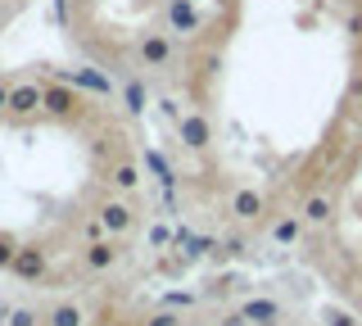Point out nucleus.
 I'll list each match as a JSON object with an SVG mask.
<instances>
[{
    "label": "nucleus",
    "instance_id": "1",
    "mask_svg": "<svg viewBox=\"0 0 362 326\" xmlns=\"http://www.w3.org/2000/svg\"><path fill=\"white\" fill-rule=\"evenodd\" d=\"M45 118L54 122H82L86 118V95L68 82H45Z\"/></svg>",
    "mask_w": 362,
    "mask_h": 326
},
{
    "label": "nucleus",
    "instance_id": "2",
    "mask_svg": "<svg viewBox=\"0 0 362 326\" xmlns=\"http://www.w3.org/2000/svg\"><path fill=\"white\" fill-rule=\"evenodd\" d=\"M45 114V82H14V95H9V122H32Z\"/></svg>",
    "mask_w": 362,
    "mask_h": 326
},
{
    "label": "nucleus",
    "instance_id": "3",
    "mask_svg": "<svg viewBox=\"0 0 362 326\" xmlns=\"http://www.w3.org/2000/svg\"><path fill=\"white\" fill-rule=\"evenodd\" d=\"M173 127H177V141L186 145L190 154H204V150L213 145V122L204 118L199 109H186V114H177V122H173Z\"/></svg>",
    "mask_w": 362,
    "mask_h": 326
},
{
    "label": "nucleus",
    "instance_id": "4",
    "mask_svg": "<svg viewBox=\"0 0 362 326\" xmlns=\"http://www.w3.org/2000/svg\"><path fill=\"white\" fill-rule=\"evenodd\" d=\"M136 59H141V69H173V59H177L173 37L168 32H141L136 37Z\"/></svg>",
    "mask_w": 362,
    "mask_h": 326
},
{
    "label": "nucleus",
    "instance_id": "5",
    "mask_svg": "<svg viewBox=\"0 0 362 326\" xmlns=\"http://www.w3.org/2000/svg\"><path fill=\"white\" fill-rule=\"evenodd\" d=\"M54 82H68V86H77V91L105 95V100H113V95H118L113 77H105L100 69H54Z\"/></svg>",
    "mask_w": 362,
    "mask_h": 326
},
{
    "label": "nucleus",
    "instance_id": "6",
    "mask_svg": "<svg viewBox=\"0 0 362 326\" xmlns=\"http://www.w3.org/2000/svg\"><path fill=\"white\" fill-rule=\"evenodd\" d=\"M45 267H50V254H45V245H37V240H28V245H18V258H14V272L23 286H37V281L45 276Z\"/></svg>",
    "mask_w": 362,
    "mask_h": 326
},
{
    "label": "nucleus",
    "instance_id": "7",
    "mask_svg": "<svg viewBox=\"0 0 362 326\" xmlns=\"http://www.w3.org/2000/svg\"><path fill=\"white\" fill-rule=\"evenodd\" d=\"M95 218H100V227H105L109 240H118V235H127L136 227V209L127 204V199H113V195L95 209Z\"/></svg>",
    "mask_w": 362,
    "mask_h": 326
},
{
    "label": "nucleus",
    "instance_id": "8",
    "mask_svg": "<svg viewBox=\"0 0 362 326\" xmlns=\"http://www.w3.org/2000/svg\"><path fill=\"white\" fill-rule=\"evenodd\" d=\"M122 254H127V250L105 235V240H95V245H86V250H82V263H86V272H109V267L122 263Z\"/></svg>",
    "mask_w": 362,
    "mask_h": 326
},
{
    "label": "nucleus",
    "instance_id": "9",
    "mask_svg": "<svg viewBox=\"0 0 362 326\" xmlns=\"http://www.w3.org/2000/svg\"><path fill=\"white\" fill-rule=\"evenodd\" d=\"M267 213V199H263V190H254V186H240L231 195V218L235 222H258Z\"/></svg>",
    "mask_w": 362,
    "mask_h": 326
},
{
    "label": "nucleus",
    "instance_id": "10",
    "mask_svg": "<svg viewBox=\"0 0 362 326\" xmlns=\"http://www.w3.org/2000/svg\"><path fill=\"white\" fill-rule=\"evenodd\" d=\"M163 18H168L163 32H195L204 23L199 9H195V0H168V5H163Z\"/></svg>",
    "mask_w": 362,
    "mask_h": 326
},
{
    "label": "nucleus",
    "instance_id": "11",
    "mask_svg": "<svg viewBox=\"0 0 362 326\" xmlns=\"http://www.w3.org/2000/svg\"><path fill=\"white\" fill-rule=\"evenodd\" d=\"M118 95H122V109H127L132 118H145V105H150V86H145V77H141V73L122 77Z\"/></svg>",
    "mask_w": 362,
    "mask_h": 326
},
{
    "label": "nucleus",
    "instance_id": "12",
    "mask_svg": "<svg viewBox=\"0 0 362 326\" xmlns=\"http://www.w3.org/2000/svg\"><path fill=\"white\" fill-rule=\"evenodd\" d=\"M240 313L249 318V326H281V303L267 299V295H254L240 303Z\"/></svg>",
    "mask_w": 362,
    "mask_h": 326
},
{
    "label": "nucleus",
    "instance_id": "13",
    "mask_svg": "<svg viewBox=\"0 0 362 326\" xmlns=\"http://www.w3.org/2000/svg\"><path fill=\"white\" fill-rule=\"evenodd\" d=\"M299 218L308 222V227H326V222L335 218V199L326 195V190H313V195L299 204Z\"/></svg>",
    "mask_w": 362,
    "mask_h": 326
},
{
    "label": "nucleus",
    "instance_id": "14",
    "mask_svg": "<svg viewBox=\"0 0 362 326\" xmlns=\"http://www.w3.org/2000/svg\"><path fill=\"white\" fill-rule=\"evenodd\" d=\"M303 231H308V222H303L299 213H286V218H276V222H272V240H276V245H286V250L303 240Z\"/></svg>",
    "mask_w": 362,
    "mask_h": 326
},
{
    "label": "nucleus",
    "instance_id": "15",
    "mask_svg": "<svg viewBox=\"0 0 362 326\" xmlns=\"http://www.w3.org/2000/svg\"><path fill=\"white\" fill-rule=\"evenodd\" d=\"M109 186L118 190V195H132V190L141 186V168H136L132 159H118V163L109 168Z\"/></svg>",
    "mask_w": 362,
    "mask_h": 326
},
{
    "label": "nucleus",
    "instance_id": "16",
    "mask_svg": "<svg viewBox=\"0 0 362 326\" xmlns=\"http://www.w3.org/2000/svg\"><path fill=\"white\" fill-rule=\"evenodd\" d=\"M45 326H86V313L77 308L73 299H59L50 313H45Z\"/></svg>",
    "mask_w": 362,
    "mask_h": 326
},
{
    "label": "nucleus",
    "instance_id": "17",
    "mask_svg": "<svg viewBox=\"0 0 362 326\" xmlns=\"http://www.w3.org/2000/svg\"><path fill=\"white\" fill-rule=\"evenodd\" d=\"M145 245H150V250H168V245H177V227H168V222H154V227L145 231Z\"/></svg>",
    "mask_w": 362,
    "mask_h": 326
},
{
    "label": "nucleus",
    "instance_id": "18",
    "mask_svg": "<svg viewBox=\"0 0 362 326\" xmlns=\"http://www.w3.org/2000/svg\"><path fill=\"white\" fill-rule=\"evenodd\" d=\"M245 254H249V235L245 231H231L222 240V258H245Z\"/></svg>",
    "mask_w": 362,
    "mask_h": 326
},
{
    "label": "nucleus",
    "instance_id": "19",
    "mask_svg": "<svg viewBox=\"0 0 362 326\" xmlns=\"http://www.w3.org/2000/svg\"><path fill=\"white\" fill-rule=\"evenodd\" d=\"M322 326H358V322H354V313H349V308L326 303V308H322Z\"/></svg>",
    "mask_w": 362,
    "mask_h": 326
},
{
    "label": "nucleus",
    "instance_id": "20",
    "mask_svg": "<svg viewBox=\"0 0 362 326\" xmlns=\"http://www.w3.org/2000/svg\"><path fill=\"white\" fill-rule=\"evenodd\" d=\"M145 163H150L154 173H158V182H163V186H173V182H177V177H173V168H168V159H163L158 150H145Z\"/></svg>",
    "mask_w": 362,
    "mask_h": 326
},
{
    "label": "nucleus",
    "instance_id": "21",
    "mask_svg": "<svg viewBox=\"0 0 362 326\" xmlns=\"http://www.w3.org/2000/svg\"><path fill=\"white\" fill-rule=\"evenodd\" d=\"M14 258H18V240L0 231V272H9V267H14Z\"/></svg>",
    "mask_w": 362,
    "mask_h": 326
},
{
    "label": "nucleus",
    "instance_id": "22",
    "mask_svg": "<svg viewBox=\"0 0 362 326\" xmlns=\"http://www.w3.org/2000/svg\"><path fill=\"white\" fill-rule=\"evenodd\" d=\"M9 326H45V318H41L37 308H23V303H18L14 318H9Z\"/></svg>",
    "mask_w": 362,
    "mask_h": 326
},
{
    "label": "nucleus",
    "instance_id": "23",
    "mask_svg": "<svg viewBox=\"0 0 362 326\" xmlns=\"http://www.w3.org/2000/svg\"><path fill=\"white\" fill-rule=\"evenodd\" d=\"M141 326H186V322H181V313H173V308H163V313H150V318H145Z\"/></svg>",
    "mask_w": 362,
    "mask_h": 326
},
{
    "label": "nucleus",
    "instance_id": "24",
    "mask_svg": "<svg viewBox=\"0 0 362 326\" xmlns=\"http://www.w3.org/2000/svg\"><path fill=\"white\" fill-rule=\"evenodd\" d=\"M190 303H195V295H190V290H181V295H168V308H190Z\"/></svg>",
    "mask_w": 362,
    "mask_h": 326
},
{
    "label": "nucleus",
    "instance_id": "25",
    "mask_svg": "<svg viewBox=\"0 0 362 326\" xmlns=\"http://www.w3.org/2000/svg\"><path fill=\"white\" fill-rule=\"evenodd\" d=\"M9 95H14V86H9V82H5V77H0V118H5V114H9Z\"/></svg>",
    "mask_w": 362,
    "mask_h": 326
},
{
    "label": "nucleus",
    "instance_id": "26",
    "mask_svg": "<svg viewBox=\"0 0 362 326\" xmlns=\"http://www.w3.org/2000/svg\"><path fill=\"white\" fill-rule=\"evenodd\" d=\"M218 326H249V318H245V313H240V308H235V313H226V318H222Z\"/></svg>",
    "mask_w": 362,
    "mask_h": 326
},
{
    "label": "nucleus",
    "instance_id": "27",
    "mask_svg": "<svg viewBox=\"0 0 362 326\" xmlns=\"http://www.w3.org/2000/svg\"><path fill=\"white\" fill-rule=\"evenodd\" d=\"M9 318H14V303H5V299H0V326H9Z\"/></svg>",
    "mask_w": 362,
    "mask_h": 326
},
{
    "label": "nucleus",
    "instance_id": "28",
    "mask_svg": "<svg viewBox=\"0 0 362 326\" xmlns=\"http://www.w3.org/2000/svg\"><path fill=\"white\" fill-rule=\"evenodd\" d=\"M100 326H118V322H100Z\"/></svg>",
    "mask_w": 362,
    "mask_h": 326
}]
</instances>
